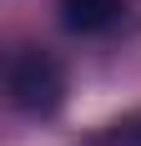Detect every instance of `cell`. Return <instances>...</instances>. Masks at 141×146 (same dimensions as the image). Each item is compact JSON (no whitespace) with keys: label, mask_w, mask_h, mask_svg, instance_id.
I'll return each instance as SVG.
<instances>
[{"label":"cell","mask_w":141,"mask_h":146,"mask_svg":"<svg viewBox=\"0 0 141 146\" xmlns=\"http://www.w3.org/2000/svg\"><path fill=\"white\" fill-rule=\"evenodd\" d=\"M56 10L70 35H106V30L121 25L126 0H56Z\"/></svg>","instance_id":"2"},{"label":"cell","mask_w":141,"mask_h":146,"mask_svg":"<svg viewBox=\"0 0 141 146\" xmlns=\"http://www.w3.org/2000/svg\"><path fill=\"white\" fill-rule=\"evenodd\" d=\"M5 91H10L15 111L45 121V116H56L61 106H66V71L45 50H20L10 60V71H5Z\"/></svg>","instance_id":"1"},{"label":"cell","mask_w":141,"mask_h":146,"mask_svg":"<svg viewBox=\"0 0 141 146\" xmlns=\"http://www.w3.org/2000/svg\"><path fill=\"white\" fill-rule=\"evenodd\" d=\"M91 146H141V106L126 111V116H116L111 126H101L91 136Z\"/></svg>","instance_id":"3"}]
</instances>
